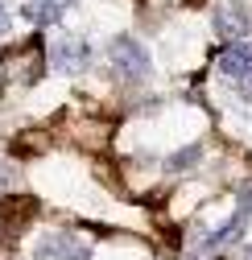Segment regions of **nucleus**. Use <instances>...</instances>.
<instances>
[{
  "label": "nucleus",
  "instance_id": "1",
  "mask_svg": "<svg viewBox=\"0 0 252 260\" xmlns=\"http://www.w3.org/2000/svg\"><path fill=\"white\" fill-rule=\"evenodd\" d=\"M108 58H112V67H116L124 79H145V75H149V50H145V46H141L133 34H120V38H112Z\"/></svg>",
  "mask_w": 252,
  "mask_h": 260
},
{
  "label": "nucleus",
  "instance_id": "2",
  "mask_svg": "<svg viewBox=\"0 0 252 260\" xmlns=\"http://www.w3.org/2000/svg\"><path fill=\"white\" fill-rule=\"evenodd\" d=\"M38 256H54V260H91V248L75 236V232H50L38 244Z\"/></svg>",
  "mask_w": 252,
  "mask_h": 260
},
{
  "label": "nucleus",
  "instance_id": "3",
  "mask_svg": "<svg viewBox=\"0 0 252 260\" xmlns=\"http://www.w3.org/2000/svg\"><path fill=\"white\" fill-rule=\"evenodd\" d=\"M50 62H54L58 71L75 75V71H83L87 62H91V46H87L83 38H58L54 50H50Z\"/></svg>",
  "mask_w": 252,
  "mask_h": 260
},
{
  "label": "nucleus",
  "instance_id": "4",
  "mask_svg": "<svg viewBox=\"0 0 252 260\" xmlns=\"http://www.w3.org/2000/svg\"><path fill=\"white\" fill-rule=\"evenodd\" d=\"M211 25H215V34H219V38L240 42V38L248 34V9L240 5V0H228V5H219V9H215Z\"/></svg>",
  "mask_w": 252,
  "mask_h": 260
},
{
  "label": "nucleus",
  "instance_id": "5",
  "mask_svg": "<svg viewBox=\"0 0 252 260\" xmlns=\"http://www.w3.org/2000/svg\"><path fill=\"white\" fill-rule=\"evenodd\" d=\"M219 75H228V79H244V75H252V46H244V42H228L224 50H219Z\"/></svg>",
  "mask_w": 252,
  "mask_h": 260
},
{
  "label": "nucleus",
  "instance_id": "6",
  "mask_svg": "<svg viewBox=\"0 0 252 260\" xmlns=\"http://www.w3.org/2000/svg\"><path fill=\"white\" fill-rule=\"evenodd\" d=\"M244 227H248V215H240V211H236L224 227H215L211 236H203L195 248H199V252H219V248H228V244H240V240H244Z\"/></svg>",
  "mask_w": 252,
  "mask_h": 260
},
{
  "label": "nucleus",
  "instance_id": "7",
  "mask_svg": "<svg viewBox=\"0 0 252 260\" xmlns=\"http://www.w3.org/2000/svg\"><path fill=\"white\" fill-rule=\"evenodd\" d=\"M199 157H203V145H186V149H178V153L166 161V170H170V174H186L191 166H199Z\"/></svg>",
  "mask_w": 252,
  "mask_h": 260
},
{
  "label": "nucleus",
  "instance_id": "8",
  "mask_svg": "<svg viewBox=\"0 0 252 260\" xmlns=\"http://www.w3.org/2000/svg\"><path fill=\"white\" fill-rule=\"evenodd\" d=\"M236 211L252 219V182H244V186H240V203H236Z\"/></svg>",
  "mask_w": 252,
  "mask_h": 260
},
{
  "label": "nucleus",
  "instance_id": "9",
  "mask_svg": "<svg viewBox=\"0 0 252 260\" xmlns=\"http://www.w3.org/2000/svg\"><path fill=\"white\" fill-rule=\"evenodd\" d=\"M5 34H9V13L0 9V38H5Z\"/></svg>",
  "mask_w": 252,
  "mask_h": 260
},
{
  "label": "nucleus",
  "instance_id": "10",
  "mask_svg": "<svg viewBox=\"0 0 252 260\" xmlns=\"http://www.w3.org/2000/svg\"><path fill=\"white\" fill-rule=\"evenodd\" d=\"M244 100H252V75H244Z\"/></svg>",
  "mask_w": 252,
  "mask_h": 260
},
{
  "label": "nucleus",
  "instance_id": "11",
  "mask_svg": "<svg viewBox=\"0 0 252 260\" xmlns=\"http://www.w3.org/2000/svg\"><path fill=\"white\" fill-rule=\"evenodd\" d=\"M0 186H9V170L5 166H0Z\"/></svg>",
  "mask_w": 252,
  "mask_h": 260
},
{
  "label": "nucleus",
  "instance_id": "12",
  "mask_svg": "<svg viewBox=\"0 0 252 260\" xmlns=\"http://www.w3.org/2000/svg\"><path fill=\"white\" fill-rule=\"evenodd\" d=\"M244 260H252V248H248V252H244Z\"/></svg>",
  "mask_w": 252,
  "mask_h": 260
}]
</instances>
